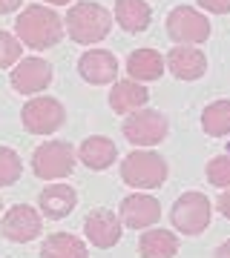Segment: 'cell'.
Wrapping results in <instances>:
<instances>
[{
    "instance_id": "obj_1",
    "label": "cell",
    "mask_w": 230,
    "mask_h": 258,
    "mask_svg": "<svg viewBox=\"0 0 230 258\" xmlns=\"http://www.w3.org/2000/svg\"><path fill=\"white\" fill-rule=\"evenodd\" d=\"M15 29H18V40L29 49H49L64 37V20L49 6H26L15 20Z\"/></svg>"
},
{
    "instance_id": "obj_2",
    "label": "cell",
    "mask_w": 230,
    "mask_h": 258,
    "mask_svg": "<svg viewBox=\"0 0 230 258\" xmlns=\"http://www.w3.org/2000/svg\"><path fill=\"white\" fill-rule=\"evenodd\" d=\"M64 26H66L64 32H69V37H72L75 43L92 46V43H101L104 37L110 35L112 15L107 6L95 3V0H81V3L69 6Z\"/></svg>"
},
{
    "instance_id": "obj_3",
    "label": "cell",
    "mask_w": 230,
    "mask_h": 258,
    "mask_svg": "<svg viewBox=\"0 0 230 258\" xmlns=\"http://www.w3.org/2000/svg\"><path fill=\"white\" fill-rule=\"evenodd\" d=\"M121 178L135 189H156L167 181V161L153 149H132L121 161Z\"/></svg>"
},
{
    "instance_id": "obj_4",
    "label": "cell",
    "mask_w": 230,
    "mask_h": 258,
    "mask_svg": "<svg viewBox=\"0 0 230 258\" xmlns=\"http://www.w3.org/2000/svg\"><path fill=\"white\" fill-rule=\"evenodd\" d=\"M210 218H213V207H210V198L202 192H184L175 198L173 210H170V221L178 232L184 235H199L210 227Z\"/></svg>"
},
{
    "instance_id": "obj_5",
    "label": "cell",
    "mask_w": 230,
    "mask_h": 258,
    "mask_svg": "<svg viewBox=\"0 0 230 258\" xmlns=\"http://www.w3.org/2000/svg\"><path fill=\"white\" fill-rule=\"evenodd\" d=\"M72 169H75V152L66 141L40 144L32 155V172L40 181H61V178L72 175Z\"/></svg>"
},
{
    "instance_id": "obj_6",
    "label": "cell",
    "mask_w": 230,
    "mask_h": 258,
    "mask_svg": "<svg viewBox=\"0 0 230 258\" xmlns=\"http://www.w3.org/2000/svg\"><path fill=\"white\" fill-rule=\"evenodd\" d=\"M210 20L193 6H175L167 15V35L173 37L178 46H196L210 37Z\"/></svg>"
},
{
    "instance_id": "obj_7",
    "label": "cell",
    "mask_w": 230,
    "mask_h": 258,
    "mask_svg": "<svg viewBox=\"0 0 230 258\" xmlns=\"http://www.w3.org/2000/svg\"><path fill=\"white\" fill-rule=\"evenodd\" d=\"M20 120H23V129L32 135H52L64 126L66 109L58 98H32L23 103Z\"/></svg>"
},
{
    "instance_id": "obj_8",
    "label": "cell",
    "mask_w": 230,
    "mask_h": 258,
    "mask_svg": "<svg viewBox=\"0 0 230 258\" xmlns=\"http://www.w3.org/2000/svg\"><path fill=\"white\" fill-rule=\"evenodd\" d=\"M167 129H170L167 115H161L158 109H138L124 120V138L138 147H153L164 141Z\"/></svg>"
},
{
    "instance_id": "obj_9",
    "label": "cell",
    "mask_w": 230,
    "mask_h": 258,
    "mask_svg": "<svg viewBox=\"0 0 230 258\" xmlns=\"http://www.w3.org/2000/svg\"><path fill=\"white\" fill-rule=\"evenodd\" d=\"M0 230L9 241L15 244H29V241H35L43 230V218H40V212L35 207H29V204H15L6 215H3V221H0Z\"/></svg>"
},
{
    "instance_id": "obj_10",
    "label": "cell",
    "mask_w": 230,
    "mask_h": 258,
    "mask_svg": "<svg viewBox=\"0 0 230 258\" xmlns=\"http://www.w3.org/2000/svg\"><path fill=\"white\" fill-rule=\"evenodd\" d=\"M9 81H12V89L15 92L37 95L52 83V66L46 63L43 57H23V60L15 63Z\"/></svg>"
},
{
    "instance_id": "obj_11",
    "label": "cell",
    "mask_w": 230,
    "mask_h": 258,
    "mask_svg": "<svg viewBox=\"0 0 230 258\" xmlns=\"http://www.w3.org/2000/svg\"><path fill=\"white\" fill-rule=\"evenodd\" d=\"M83 235L89 238L92 247L98 249H110L121 241V218L107 207H98L92 210L86 218H83Z\"/></svg>"
},
{
    "instance_id": "obj_12",
    "label": "cell",
    "mask_w": 230,
    "mask_h": 258,
    "mask_svg": "<svg viewBox=\"0 0 230 258\" xmlns=\"http://www.w3.org/2000/svg\"><path fill=\"white\" fill-rule=\"evenodd\" d=\"M118 218H121V224H127L132 230H144V227H153V224L161 218V204L147 192L127 195V198L121 201Z\"/></svg>"
},
{
    "instance_id": "obj_13",
    "label": "cell",
    "mask_w": 230,
    "mask_h": 258,
    "mask_svg": "<svg viewBox=\"0 0 230 258\" xmlns=\"http://www.w3.org/2000/svg\"><path fill=\"white\" fill-rule=\"evenodd\" d=\"M78 72L86 83L92 86H104V83H112L115 75H118V57L112 55L110 49H89L83 52L81 60H78Z\"/></svg>"
},
{
    "instance_id": "obj_14",
    "label": "cell",
    "mask_w": 230,
    "mask_h": 258,
    "mask_svg": "<svg viewBox=\"0 0 230 258\" xmlns=\"http://www.w3.org/2000/svg\"><path fill=\"white\" fill-rule=\"evenodd\" d=\"M167 66L178 81H199L207 72V57L196 46H173L167 55Z\"/></svg>"
},
{
    "instance_id": "obj_15",
    "label": "cell",
    "mask_w": 230,
    "mask_h": 258,
    "mask_svg": "<svg viewBox=\"0 0 230 258\" xmlns=\"http://www.w3.org/2000/svg\"><path fill=\"white\" fill-rule=\"evenodd\" d=\"M37 204H40V212H43L46 218L61 221V218H66V215L75 210L78 192H75L72 186H66V184H52V186H46L43 192H40Z\"/></svg>"
},
{
    "instance_id": "obj_16",
    "label": "cell",
    "mask_w": 230,
    "mask_h": 258,
    "mask_svg": "<svg viewBox=\"0 0 230 258\" xmlns=\"http://www.w3.org/2000/svg\"><path fill=\"white\" fill-rule=\"evenodd\" d=\"M147 101H150L147 86L135 83V81H115V86H112V92H110V106L118 115H132V112L144 109Z\"/></svg>"
},
{
    "instance_id": "obj_17",
    "label": "cell",
    "mask_w": 230,
    "mask_h": 258,
    "mask_svg": "<svg viewBox=\"0 0 230 258\" xmlns=\"http://www.w3.org/2000/svg\"><path fill=\"white\" fill-rule=\"evenodd\" d=\"M161 72H164V57L158 55L156 49H135V52L127 57L129 81L150 83V81H158Z\"/></svg>"
},
{
    "instance_id": "obj_18",
    "label": "cell",
    "mask_w": 230,
    "mask_h": 258,
    "mask_svg": "<svg viewBox=\"0 0 230 258\" xmlns=\"http://www.w3.org/2000/svg\"><path fill=\"white\" fill-rule=\"evenodd\" d=\"M78 158H81L89 169H98V172H101V169L115 164L118 149H115V144H112L107 135H89V138L78 147Z\"/></svg>"
},
{
    "instance_id": "obj_19",
    "label": "cell",
    "mask_w": 230,
    "mask_h": 258,
    "mask_svg": "<svg viewBox=\"0 0 230 258\" xmlns=\"http://www.w3.org/2000/svg\"><path fill=\"white\" fill-rule=\"evenodd\" d=\"M153 20V9L147 0H115V23L127 32H144Z\"/></svg>"
},
{
    "instance_id": "obj_20",
    "label": "cell",
    "mask_w": 230,
    "mask_h": 258,
    "mask_svg": "<svg viewBox=\"0 0 230 258\" xmlns=\"http://www.w3.org/2000/svg\"><path fill=\"white\" fill-rule=\"evenodd\" d=\"M40 258H89V249L72 232H55L40 244Z\"/></svg>"
},
{
    "instance_id": "obj_21",
    "label": "cell",
    "mask_w": 230,
    "mask_h": 258,
    "mask_svg": "<svg viewBox=\"0 0 230 258\" xmlns=\"http://www.w3.org/2000/svg\"><path fill=\"white\" fill-rule=\"evenodd\" d=\"M141 258H173L178 252V238L170 230H150L138 241Z\"/></svg>"
},
{
    "instance_id": "obj_22",
    "label": "cell",
    "mask_w": 230,
    "mask_h": 258,
    "mask_svg": "<svg viewBox=\"0 0 230 258\" xmlns=\"http://www.w3.org/2000/svg\"><path fill=\"white\" fill-rule=\"evenodd\" d=\"M202 129L210 138L230 135V101H216L202 112Z\"/></svg>"
},
{
    "instance_id": "obj_23",
    "label": "cell",
    "mask_w": 230,
    "mask_h": 258,
    "mask_svg": "<svg viewBox=\"0 0 230 258\" xmlns=\"http://www.w3.org/2000/svg\"><path fill=\"white\" fill-rule=\"evenodd\" d=\"M20 172H23V164H20L18 152L9 147H0V186L18 184Z\"/></svg>"
},
{
    "instance_id": "obj_24",
    "label": "cell",
    "mask_w": 230,
    "mask_h": 258,
    "mask_svg": "<svg viewBox=\"0 0 230 258\" xmlns=\"http://www.w3.org/2000/svg\"><path fill=\"white\" fill-rule=\"evenodd\" d=\"M23 55V46H20V40L9 32H0V69H9L15 66Z\"/></svg>"
},
{
    "instance_id": "obj_25",
    "label": "cell",
    "mask_w": 230,
    "mask_h": 258,
    "mask_svg": "<svg viewBox=\"0 0 230 258\" xmlns=\"http://www.w3.org/2000/svg\"><path fill=\"white\" fill-rule=\"evenodd\" d=\"M207 181L213 186H230V155H216L207 164Z\"/></svg>"
},
{
    "instance_id": "obj_26",
    "label": "cell",
    "mask_w": 230,
    "mask_h": 258,
    "mask_svg": "<svg viewBox=\"0 0 230 258\" xmlns=\"http://www.w3.org/2000/svg\"><path fill=\"white\" fill-rule=\"evenodd\" d=\"M199 6H202L204 12H213V15H227L230 0H199Z\"/></svg>"
},
{
    "instance_id": "obj_27",
    "label": "cell",
    "mask_w": 230,
    "mask_h": 258,
    "mask_svg": "<svg viewBox=\"0 0 230 258\" xmlns=\"http://www.w3.org/2000/svg\"><path fill=\"white\" fill-rule=\"evenodd\" d=\"M20 6H23V0H0V15H12Z\"/></svg>"
},
{
    "instance_id": "obj_28",
    "label": "cell",
    "mask_w": 230,
    "mask_h": 258,
    "mask_svg": "<svg viewBox=\"0 0 230 258\" xmlns=\"http://www.w3.org/2000/svg\"><path fill=\"white\" fill-rule=\"evenodd\" d=\"M219 212L224 218H230V189H224V192L219 195Z\"/></svg>"
},
{
    "instance_id": "obj_29",
    "label": "cell",
    "mask_w": 230,
    "mask_h": 258,
    "mask_svg": "<svg viewBox=\"0 0 230 258\" xmlns=\"http://www.w3.org/2000/svg\"><path fill=\"white\" fill-rule=\"evenodd\" d=\"M216 258H230V238L224 241L219 249H216Z\"/></svg>"
},
{
    "instance_id": "obj_30",
    "label": "cell",
    "mask_w": 230,
    "mask_h": 258,
    "mask_svg": "<svg viewBox=\"0 0 230 258\" xmlns=\"http://www.w3.org/2000/svg\"><path fill=\"white\" fill-rule=\"evenodd\" d=\"M46 3H52V6H66L69 0H46Z\"/></svg>"
},
{
    "instance_id": "obj_31",
    "label": "cell",
    "mask_w": 230,
    "mask_h": 258,
    "mask_svg": "<svg viewBox=\"0 0 230 258\" xmlns=\"http://www.w3.org/2000/svg\"><path fill=\"white\" fill-rule=\"evenodd\" d=\"M0 207H3V204H0Z\"/></svg>"
}]
</instances>
